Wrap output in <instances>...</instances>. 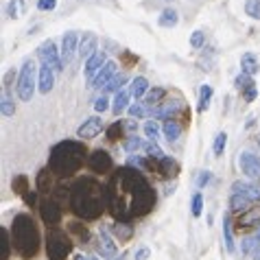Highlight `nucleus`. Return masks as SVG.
Wrapping results in <instances>:
<instances>
[{
  "label": "nucleus",
  "mask_w": 260,
  "mask_h": 260,
  "mask_svg": "<svg viewBox=\"0 0 260 260\" xmlns=\"http://www.w3.org/2000/svg\"><path fill=\"white\" fill-rule=\"evenodd\" d=\"M155 206V192L140 171L118 169L107 184V208L118 221H134Z\"/></svg>",
  "instance_id": "f257e3e1"
},
{
  "label": "nucleus",
  "mask_w": 260,
  "mask_h": 260,
  "mask_svg": "<svg viewBox=\"0 0 260 260\" xmlns=\"http://www.w3.org/2000/svg\"><path fill=\"white\" fill-rule=\"evenodd\" d=\"M107 206V188H103L96 179L83 177L72 186L70 208L81 219H96Z\"/></svg>",
  "instance_id": "f03ea898"
},
{
  "label": "nucleus",
  "mask_w": 260,
  "mask_h": 260,
  "mask_svg": "<svg viewBox=\"0 0 260 260\" xmlns=\"http://www.w3.org/2000/svg\"><path fill=\"white\" fill-rule=\"evenodd\" d=\"M85 162V147L77 140H63L55 144L48 157V169L57 175H72Z\"/></svg>",
  "instance_id": "7ed1b4c3"
},
{
  "label": "nucleus",
  "mask_w": 260,
  "mask_h": 260,
  "mask_svg": "<svg viewBox=\"0 0 260 260\" xmlns=\"http://www.w3.org/2000/svg\"><path fill=\"white\" fill-rule=\"evenodd\" d=\"M11 245L22 258H33L40 249V232L28 214H18L11 223Z\"/></svg>",
  "instance_id": "20e7f679"
},
{
  "label": "nucleus",
  "mask_w": 260,
  "mask_h": 260,
  "mask_svg": "<svg viewBox=\"0 0 260 260\" xmlns=\"http://www.w3.org/2000/svg\"><path fill=\"white\" fill-rule=\"evenodd\" d=\"M35 72H38V68H35V61L28 57V59L22 61V68H20V75H18V96L20 101H31L33 94H35Z\"/></svg>",
  "instance_id": "39448f33"
},
{
  "label": "nucleus",
  "mask_w": 260,
  "mask_h": 260,
  "mask_svg": "<svg viewBox=\"0 0 260 260\" xmlns=\"http://www.w3.org/2000/svg\"><path fill=\"white\" fill-rule=\"evenodd\" d=\"M72 243L66 238V234L61 230H50L48 241H46V254L50 260H66V256L70 254Z\"/></svg>",
  "instance_id": "423d86ee"
},
{
  "label": "nucleus",
  "mask_w": 260,
  "mask_h": 260,
  "mask_svg": "<svg viewBox=\"0 0 260 260\" xmlns=\"http://www.w3.org/2000/svg\"><path fill=\"white\" fill-rule=\"evenodd\" d=\"M38 55H40L42 63H48V66L53 68L55 72H59L63 68V61H61V57L57 55V48H55V42L53 40L42 42V44L38 46Z\"/></svg>",
  "instance_id": "0eeeda50"
},
{
  "label": "nucleus",
  "mask_w": 260,
  "mask_h": 260,
  "mask_svg": "<svg viewBox=\"0 0 260 260\" xmlns=\"http://www.w3.org/2000/svg\"><path fill=\"white\" fill-rule=\"evenodd\" d=\"M238 166H241V171L247 177L260 179V157L254 155L251 151H243V153L238 155Z\"/></svg>",
  "instance_id": "6e6552de"
},
{
  "label": "nucleus",
  "mask_w": 260,
  "mask_h": 260,
  "mask_svg": "<svg viewBox=\"0 0 260 260\" xmlns=\"http://www.w3.org/2000/svg\"><path fill=\"white\" fill-rule=\"evenodd\" d=\"M232 194L234 197H241L243 201H247L251 206L254 201L260 199V186L258 184H247V182H234L232 184Z\"/></svg>",
  "instance_id": "1a4fd4ad"
},
{
  "label": "nucleus",
  "mask_w": 260,
  "mask_h": 260,
  "mask_svg": "<svg viewBox=\"0 0 260 260\" xmlns=\"http://www.w3.org/2000/svg\"><path fill=\"white\" fill-rule=\"evenodd\" d=\"M105 63H107L105 50H96V53L92 55L88 61H85V81H88L90 85H92V81H94V79H96L99 72L103 70Z\"/></svg>",
  "instance_id": "9d476101"
},
{
  "label": "nucleus",
  "mask_w": 260,
  "mask_h": 260,
  "mask_svg": "<svg viewBox=\"0 0 260 260\" xmlns=\"http://www.w3.org/2000/svg\"><path fill=\"white\" fill-rule=\"evenodd\" d=\"M101 132H103V118H101V116H92V118H88L81 127L77 129V136L81 140H90V138H94V136H99Z\"/></svg>",
  "instance_id": "9b49d317"
},
{
  "label": "nucleus",
  "mask_w": 260,
  "mask_h": 260,
  "mask_svg": "<svg viewBox=\"0 0 260 260\" xmlns=\"http://www.w3.org/2000/svg\"><path fill=\"white\" fill-rule=\"evenodd\" d=\"M88 169L92 173H107L112 169V157L110 153L105 151H94L90 157H88Z\"/></svg>",
  "instance_id": "f8f14e48"
},
{
  "label": "nucleus",
  "mask_w": 260,
  "mask_h": 260,
  "mask_svg": "<svg viewBox=\"0 0 260 260\" xmlns=\"http://www.w3.org/2000/svg\"><path fill=\"white\" fill-rule=\"evenodd\" d=\"M77 42L79 40H77V33L75 31H68L66 35H63V40H61V61H63V66L72 61L75 53H79Z\"/></svg>",
  "instance_id": "ddd939ff"
},
{
  "label": "nucleus",
  "mask_w": 260,
  "mask_h": 260,
  "mask_svg": "<svg viewBox=\"0 0 260 260\" xmlns=\"http://www.w3.org/2000/svg\"><path fill=\"white\" fill-rule=\"evenodd\" d=\"M96 44H99V38L94 33H83V38H81V42H79V55H81V59H85L88 61L92 55L96 53Z\"/></svg>",
  "instance_id": "4468645a"
},
{
  "label": "nucleus",
  "mask_w": 260,
  "mask_h": 260,
  "mask_svg": "<svg viewBox=\"0 0 260 260\" xmlns=\"http://www.w3.org/2000/svg\"><path fill=\"white\" fill-rule=\"evenodd\" d=\"M55 85V70L48 66V63H42L40 68V83H38V90L42 94H48Z\"/></svg>",
  "instance_id": "2eb2a0df"
},
{
  "label": "nucleus",
  "mask_w": 260,
  "mask_h": 260,
  "mask_svg": "<svg viewBox=\"0 0 260 260\" xmlns=\"http://www.w3.org/2000/svg\"><path fill=\"white\" fill-rule=\"evenodd\" d=\"M116 68H118V66H116L114 61H107L105 66H103V70H101L99 75H96V79L92 81L90 88H99V90H101V88H105V85L112 81V77L116 75Z\"/></svg>",
  "instance_id": "dca6fc26"
},
{
  "label": "nucleus",
  "mask_w": 260,
  "mask_h": 260,
  "mask_svg": "<svg viewBox=\"0 0 260 260\" xmlns=\"http://www.w3.org/2000/svg\"><path fill=\"white\" fill-rule=\"evenodd\" d=\"M96 249H99V254L101 256H105V258H110L116 254V243H114V238L105 232V230H101L99 232V245H96Z\"/></svg>",
  "instance_id": "f3484780"
},
{
  "label": "nucleus",
  "mask_w": 260,
  "mask_h": 260,
  "mask_svg": "<svg viewBox=\"0 0 260 260\" xmlns=\"http://www.w3.org/2000/svg\"><path fill=\"white\" fill-rule=\"evenodd\" d=\"M42 216H44V221L48 225H55V223H59V219H61V210L53 201H46V204L42 206Z\"/></svg>",
  "instance_id": "a211bd4d"
},
{
  "label": "nucleus",
  "mask_w": 260,
  "mask_h": 260,
  "mask_svg": "<svg viewBox=\"0 0 260 260\" xmlns=\"http://www.w3.org/2000/svg\"><path fill=\"white\" fill-rule=\"evenodd\" d=\"M258 57L254 53H243L241 57V72H245V75H249V77H254L256 72H258Z\"/></svg>",
  "instance_id": "6ab92c4d"
},
{
  "label": "nucleus",
  "mask_w": 260,
  "mask_h": 260,
  "mask_svg": "<svg viewBox=\"0 0 260 260\" xmlns=\"http://www.w3.org/2000/svg\"><path fill=\"white\" fill-rule=\"evenodd\" d=\"M129 99H132V92L129 90H120L116 92V99H114V105H112V112L120 116L125 110H129Z\"/></svg>",
  "instance_id": "aec40b11"
},
{
  "label": "nucleus",
  "mask_w": 260,
  "mask_h": 260,
  "mask_svg": "<svg viewBox=\"0 0 260 260\" xmlns=\"http://www.w3.org/2000/svg\"><path fill=\"white\" fill-rule=\"evenodd\" d=\"M162 132H164V136H166V140H169V142H177L179 136H182V125H179L175 118L166 120L162 125Z\"/></svg>",
  "instance_id": "412c9836"
},
{
  "label": "nucleus",
  "mask_w": 260,
  "mask_h": 260,
  "mask_svg": "<svg viewBox=\"0 0 260 260\" xmlns=\"http://www.w3.org/2000/svg\"><path fill=\"white\" fill-rule=\"evenodd\" d=\"M184 107V103H179V101H175V103H166L164 107H157V110L153 112L155 118H166V120H173V116Z\"/></svg>",
  "instance_id": "4be33fe9"
},
{
  "label": "nucleus",
  "mask_w": 260,
  "mask_h": 260,
  "mask_svg": "<svg viewBox=\"0 0 260 260\" xmlns=\"http://www.w3.org/2000/svg\"><path fill=\"white\" fill-rule=\"evenodd\" d=\"M258 251H260V228L254 232V236H249L243 241V254L245 256L256 254V258H258Z\"/></svg>",
  "instance_id": "5701e85b"
},
{
  "label": "nucleus",
  "mask_w": 260,
  "mask_h": 260,
  "mask_svg": "<svg viewBox=\"0 0 260 260\" xmlns=\"http://www.w3.org/2000/svg\"><path fill=\"white\" fill-rule=\"evenodd\" d=\"M177 22H179V13L175 9H164L160 13V18H157V24L162 28H173V26H177Z\"/></svg>",
  "instance_id": "b1692460"
},
{
  "label": "nucleus",
  "mask_w": 260,
  "mask_h": 260,
  "mask_svg": "<svg viewBox=\"0 0 260 260\" xmlns=\"http://www.w3.org/2000/svg\"><path fill=\"white\" fill-rule=\"evenodd\" d=\"M223 241H225V249L232 254L234 251V236H232V216H223Z\"/></svg>",
  "instance_id": "393cba45"
},
{
  "label": "nucleus",
  "mask_w": 260,
  "mask_h": 260,
  "mask_svg": "<svg viewBox=\"0 0 260 260\" xmlns=\"http://www.w3.org/2000/svg\"><path fill=\"white\" fill-rule=\"evenodd\" d=\"M147 90H149V81H147V77H136L134 81H132V88H129V92H132V96H136V99H142L144 94H147Z\"/></svg>",
  "instance_id": "a878e982"
},
{
  "label": "nucleus",
  "mask_w": 260,
  "mask_h": 260,
  "mask_svg": "<svg viewBox=\"0 0 260 260\" xmlns=\"http://www.w3.org/2000/svg\"><path fill=\"white\" fill-rule=\"evenodd\" d=\"M212 94H214V90H212V85H201V90H199V107L197 110L199 112H206L208 107H210V101H212Z\"/></svg>",
  "instance_id": "bb28decb"
},
{
  "label": "nucleus",
  "mask_w": 260,
  "mask_h": 260,
  "mask_svg": "<svg viewBox=\"0 0 260 260\" xmlns=\"http://www.w3.org/2000/svg\"><path fill=\"white\" fill-rule=\"evenodd\" d=\"M234 85H236V90H241V92H247L251 88H256L254 79H251L249 75H245V72H241V75L234 79Z\"/></svg>",
  "instance_id": "cd10ccee"
},
{
  "label": "nucleus",
  "mask_w": 260,
  "mask_h": 260,
  "mask_svg": "<svg viewBox=\"0 0 260 260\" xmlns=\"http://www.w3.org/2000/svg\"><path fill=\"white\" fill-rule=\"evenodd\" d=\"M225 147H228V134H225V132L216 134V138H214V144H212L214 157H221V155H223V151H225Z\"/></svg>",
  "instance_id": "c85d7f7f"
},
{
  "label": "nucleus",
  "mask_w": 260,
  "mask_h": 260,
  "mask_svg": "<svg viewBox=\"0 0 260 260\" xmlns=\"http://www.w3.org/2000/svg\"><path fill=\"white\" fill-rule=\"evenodd\" d=\"M144 151H147V155L151 157V160H157V162H160L162 157H166V155L162 153V149L157 147V142H155V140H151L149 144H144Z\"/></svg>",
  "instance_id": "c756f323"
},
{
  "label": "nucleus",
  "mask_w": 260,
  "mask_h": 260,
  "mask_svg": "<svg viewBox=\"0 0 260 260\" xmlns=\"http://www.w3.org/2000/svg\"><path fill=\"white\" fill-rule=\"evenodd\" d=\"M166 94V90L164 88H153V90H151L149 92V94H147V101H144V105H157V103H160V101H162V96Z\"/></svg>",
  "instance_id": "7c9ffc66"
},
{
  "label": "nucleus",
  "mask_w": 260,
  "mask_h": 260,
  "mask_svg": "<svg viewBox=\"0 0 260 260\" xmlns=\"http://www.w3.org/2000/svg\"><path fill=\"white\" fill-rule=\"evenodd\" d=\"M13 114H16L13 101H11L9 94H7V90H3V116H5V118H9V116H13Z\"/></svg>",
  "instance_id": "2f4dec72"
},
{
  "label": "nucleus",
  "mask_w": 260,
  "mask_h": 260,
  "mask_svg": "<svg viewBox=\"0 0 260 260\" xmlns=\"http://www.w3.org/2000/svg\"><path fill=\"white\" fill-rule=\"evenodd\" d=\"M245 13L254 20H260V0H247L245 3Z\"/></svg>",
  "instance_id": "473e14b6"
},
{
  "label": "nucleus",
  "mask_w": 260,
  "mask_h": 260,
  "mask_svg": "<svg viewBox=\"0 0 260 260\" xmlns=\"http://www.w3.org/2000/svg\"><path fill=\"white\" fill-rule=\"evenodd\" d=\"M144 147L142 138H138V136H129V138L125 140V151L127 153H134V151H140Z\"/></svg>",
  "instance_id": "72a5a7b5"
},
{
  "label": "nucleus",
  "mask_w": 260,
  "mask_h": 260,
  "mask_svg": "<svg viewBox=\"0 0 260 260\" xmlns=\"http://www.w3.org/2000/svg\"><path fill=\"white\" fill-rule=\"evenodd\" d=\"M125 81H127L125 75H114L112 81L105 85V90H107V92H120V88H122V83H125Z\"/></svg>",
  "instance_id": "f704fd0d"
},
{
  "label": "nucleus",
  "mask_w": 260,
  "mask_h": 260,
  "mask_svg": "<svg viewBox=\"0 0 260 260\" xmlns=\"http://www.w3.org/2000/svg\"><path fill=\"white\" fill-rule=\"evenodd\" d=\"M190 212H192V216H201V212H204V197H201V192H194L192 194Z\"/></svg>",
  "instance_id": "c9c22d12"
},
{
  "label": "nucleus",
  "mask_w": 260,
  "mask_h": 260,
  "mask_svg": "<svg viewBox=\"0 0 260 260\" xmlns=\"http://www.w3.org/2000/svg\"><path fill=\"white\" fill-rule=\"evenodd\" d=\"M112 230H114V234H116L120 241H125V238H129L132 236V225H127V223H116V225H112Z\"/></svg>",
  "instance_id": "e433bc0d"
},
{
  "label": "nucleus",
  "mask_w": 260,
  "mask_h": 260,
  "mask_svg": "<svg viewBox=\"0 0 260 260\" xmlns=\"http://www.w3.org/2000/svg\"><path fill=\"white\" fill-rule=\"evenodd\" d=\"M129 116H134V118H144L149 114V107H144L142 103H136V105H129Z\"/></svg>",
  "instance_id": "4c0bfd02"
},
{
  "label": "nucleus",
  "mask_w": 260,
  "mask_h": 260,
  "mask_svg": "<svg viewBox=\"0 0 260 260\" xmlns=\"http://www.w3.org/2000/svg\"><path fill=\"white\" fill-rule=\"evenodd\" d=\"M144 134H147L149 140H157V136H160V127H157V122L149 120L147 125H144Z\"/></svg>",
  "instance_id": "58836bf2"
},
{
  "label": "nucleus",
  "mask_w": 260,
  "mask_h": 260,
  "mask_svg": "<svg viewBox=\"0 0 260 260\" xmlns=\"http://www.w3.org/2000/svg\"><path fill=\"white\" fill-rule=\"evenodd\" d=\"M204 44H206V33L204 31H194L192 38H190V46L199 50V48H204Z\"/></svg>",
  "instance_id": "ea45409f"
},
{
  "label": "nucleus",
  "mask_w": 260,
  "mask_h": 260,
  "mask_svg": "<svg viewBox=\"0 0 260 260\" xmlns=\"http://www.w3.org/2000/svg\"><path fill=\"white\" fill-rule=\"evenodd\" d=\"M210 179H212V173L210 171H201L199 177H197V186H199V188H204V186L210 184Z\"/></svg>",
  "instance_id": "a19ab883"
},
{
  "label": "nucleus",
  "mask_w": 260,
  "mask_h": 260,
  "mask_svg": "<svg viewBox=\"0 0 260 260\" xmlns=\"http://www.w3.org/2000/svg\"><path fill=\"white\" fill-rule=\"evenodd\" d=\"M107 107H110V101H107V96H99V99L94 101V110H96L99 114H103Z\"/></svg>",
  "instance_id": "79ce46f5"
},
{
  "label": "nucleus",
  "mask_w": 260,
  "mask_h": 260,
  "mask_svg": "<svg viewBox=\"0 0 260 260\" xmlns=\"http://www.w3.org/2000/svg\"><path fill=\"white\" fill-rule=\"evenodd\" d=\"M57 7V0H38V9L40 11H53Z\"/></svg>",
  "instance_id": "37998d69"
},
{
  "label": "nucleus",
  "mask_w": 260,
  "mask_h": 260,
  "mask_svg": "<svg viewBox=\"0 0 260 260\" xmlns=\"http://www.w3.org/2000/svg\"><path fill=\"white\" fill-rule=\"evenodd\" d=\"M149 256H151V249H149V247H140L138 251H136L134 260H147Z\"/></svg>",
  "instance_id": "c03bdc74"
},
{
  "label": "nucleus",
  "mask_w": 260,
  "mask_h": 260,
  "mask_svg": "<svg viewBox=\"0 0 260 260\" xmlns=\"http://www.w3.org/2000/svg\"><path fill=\"white\" fill-rule=\"evenodd\" d=\"M256 96H258V88H251V90L245 92V101H247V103H251Z\"/></svg>",
  "instance_id": "a18cd8bd"
},
{
  "label": "nucleus",
  "mask_w": 260,
  "mask_h": 260,
  "mask_svg": "<svg viewBox=\"0 0 260 260\" xmlns=\"http://www.w3.org/2000/svg\"><path fill=\"white\" fill-rule=\"evenodd\" d=\"M75 260H96L94 256H77Z\"/></svg>",
  "instance_id": "49530a36"
},
{
  "label": "nucleus",
  "mask_w": 260,
  "mask_h": 260,
  "mask_svg": "<svg viewBox=\"0 0 260 260\" xmlns=\"http://www.w3.org/2000/svg\"><path fill=\"white\" fill-rule=\"evenodd\" d=\"M256 142H258V147H260V134L256 136Z\"/></svg>",
  "instance_id": "de8ad7c7"
},
{
  "label": "nucleus",
  "mask_w": 260,
  "mask_h": 260,
  "mask_svg": "<svg viewBox=\"0 0 260 260\" xmlns=\"http://www.w3.org/2000/svg\"><path fill=\"white\" fill-rule=\"evenodd\" d=\"M256 260H260V254H258V258H256Z\"/></svg>",
  "instance_id": "09e8293b"
}]
</instances>
